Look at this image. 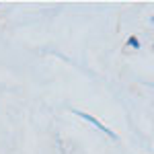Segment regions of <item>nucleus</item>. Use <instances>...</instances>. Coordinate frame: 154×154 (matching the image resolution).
<instances>
[{
    "instance_id": "1",
    "label": "nucleus",
    "mask_w": 154,
    "mask_h": 154,
    "mask_svg": "<svg viewBox=\"0 0 154 154\" xmlns=\"http://www.w3.org/2000/svg\"><path fill=\"white\" fill-rule=\"evenodd\" d=\"M74 115H78L80 119H84V121H88L91 125H95L97 130H101L103 134H105V136H109V138H113V140H117V136H115L113 131L109 130V128H105V125H103V123H101V121H99L97 117H93V115H88V113H84V111H78V109H74Z\"/></svg>"
},
{
    "instance_id": "2",
    "label": "nucleus",
    "mask_w": 154,
    "mask_h": 154,
    "mask_svg": "<svg viewBox=\"0 0 154 154\" xmlns=\"http://www.w3.org/2000/svg\"><path fill=\"white\" fill-rule=\"evenodd\" d=\"M128 45H130L131 49H140V48H142L140 41H138V37H128Z\"/></svg>"
}]
</instances>
